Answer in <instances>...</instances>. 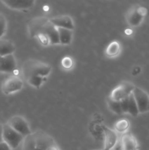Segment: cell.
Returning a JSON list of instances; mask_svg holds the SVG:
<instances>
[{"label": "cell", "instance_id": "obj_15", "mask_svg": "<svg viewBox=\"0 0 149 150\" xmlns=\"http://www.w3.org/2000/svg\"><path fill=\"white\" fill-rule=\"evenodd\" d=\"M121 150H138L139 146L136 138L130 133H126L121 136Z\"/></svg>", "mask_w": 149, "mask_h": 150}, {"label": "cell", "instance_id": "obj_1", "mask_svg": "<svg viewBox=\"0 0 149 150\" xmlns=\"http://www.w3.org/2000/svg\"><path fill=\"white\" fill-rule=\"evenodd\" d=\"M56 144L54 139L45 132L38 130L24 137L23 150H47L51 145Z\"/></svg>", "mask_w": 149, "mask_h": 150}, {"label": "cell", "instance_id": "obj_10", "mask_svg": "<svg viewBox=\"0 0 149 150\" xmlns=\"http://www.w3.org/2000/svg\"><path fill=\"white\" fill-rule=\"evenodd\" d=\"M1 2L9 8L16 10H29L35 4L33 0H4Z\"/></svg>", "mask_w": 149, "mask_h": 150}, {"label": "cell", "instance_id": "obj_4", "mask_svg": "<svg viewBox=\"0 0 149 150\" xmlns=\"http://www.w3.org/2000/svg\"><path fill=\"white\" fill-rule=\"evenodd\" d=\"M134 86L129 81L121 82L116 87L114 88L110 95V99L115 102H121L128 98L133 92Z\"/></svg>", "mask_w": 149, "mask_h": 150}, {"label": "cell", "instance_id": "obj_14", "mask_svg": "<svg viewBox=\"0 0 149 150\" xmlns=\"http://www.w3.org/2000/svg\"><path fill=\"white\" fill-rule=\"evenodd\" d=\"M49 20L45 17H37L32 19L28 24L29 32L32 37H36L37 35L42 32L45 23Z\"/></svg>", "mask_w": 149, "mask_h": 150}, {"label": "cell", "instance_id": "obj_26", "mask_svg": "<svg viewBox=\"0 0 149 150\" xmlns=\"http://www.w3.org/2000/svg\"><path fill=\"white\" fill-rule=\"evenodd\" d=\"M0 150H12L11 148L8 146L7 144L4 142H1L0 143Z\"/></svg>", "mask_w": 149, "mask_h": 150}, {"label": "cell", "instance_id": "obj_17", "mask_svg": "<svg viewBox=\"0 0 149 150\" xmlns=\"http://www.w3.org/2000/svg\"><path fill=\"white\" fill-rule=\"evenodd\" d=\"M15 51V45L10 40L0 39V57L12 55Z\"/></svg>", "mask_w": 149, "mask_h": 150}, {"label": "cell", "instance_id": "obj_8", "mask_svg": "<svg viewBox=\"0 0 149 150\" xmlns=\"http://www.w3.org/2000/svg\"><path fill=\"white\" fill-rule=\"evenodd\" d=\"M23 86V82L20 78L12 76L3 83L1 89L5 95H10L21 90Z\"/></svg>", "mask_w": 149, "mask_h": 150}, {"label": "cell", "instance_id": "obj_24", "mask_svg": "<svg viewBox=\"0 0 149 150\" xmlns=\"http://www.w3.org/2000/svg\"><path fill=\"white\" fill-rule=\"evenodd\" d=\"M61 65L64 69H67V70L71 69L73 66V61L72 58L69 57H64L61 60Z\"/></svg>", "mask_w": 149, "mask_h": 150}, {"label": "cell", "instance_id": "obj_6", "mask_svg": "<svg viewBox=\"0 0 149 150\" xmlns=\"http://www.w3.org/2000/svg\"><path fill=\"white\" fill-rule=\"evenodd\" d=\"M147 13V9L142 6L132 7L127 12L126 20L130 26H137L142 23Z\"/></svg>", "mask_w": 149, "mask_h": 150}, {"label": "cell", "instance_id": "obj_13", "mask_svg": "<svg viewBox=\"0 0 149 150\" xmlns=\"http://www.w3.org/2000/svg\"><path fill=\"white\" fill-rule=\"evenodd\" d=\"M102 130L105 136V144H104L105 147L103 150H112L118 141L116 132L105 125H102Z\"/></svg>", "mask_w": 149, "mask_h": 150}, {"label": "cell", "instance_id": "obj_12", "mask_svg": "<svg viewBox=\"0 0 149 150\" xmlns=\"http://www.w3.org/2000/svg\"><path fill=\"white\" fill-rule=\"evenodd\" d=\"M41 32L44 33L48 37L51 45H56V44L60 43L58 29L50 21V19L45 23Z\"/></svg>", "mask_w": 149, "mask_h": 150}, {"label": "cell", "instance_id": "obj_9", "mask_svg": "<svg viewBox=\"0 0 149 150\" xmlns=\"http://www.w3.org/2000/svg\"><path fill=\"white\" fill-rule=\"evenodd\" d=\"M121 105L123 114H129L130 115L134 117L140 114L132 93L128 98L121 101Z\"/></svg>", "mask_w": 149, "mask_h": 150}, {"label": "cell", "instance_id": "obj_3", "mask_svg": "<svg viewBox=\"0 0 149 150\" xmlns=\"http://www.w3.org/2000/svg\"><path fill=\"white\" fill-rule=\"evenodd\" d=\"M23 137L18 132L13 130L7 123L2 125V139L3 142L8 144L11 149H16L21 142H23Z\"/></svg>", "mask_w": 149, "mask_h": 150}, {"label": "cell", "instance_id": "obj_16", "mask_svg": "<svg viewBox=\"0 0 149 150\" xmlns=\"http://www.w3.org/2000/svg\"><path fill=\"white\" fill-rule=\"evenodd\" d=\"M16 60L13 54L8 55L1 58L0 64V72L5 73H11L16 69Z\"/></svg>", "mask_w": 149, "mask_h": 150}, {"label": "cell", "instance_id": "obj_18", "mask_svg": "<svg viewBox=\"0 0 149 150\" xmlns=\"http://www.w3.org/2000/svg\"><path fill=\"white\" fill-rule=\"evenodd\" d=\"M58 33L59 42L62 45H69L72 40V30L63 28H57Z\"/></svg>", "mask_w": 149, "mask_h": 150}, {"label": "cell", "instance_id": "obj_2", "mask_svg": "<svg viewBox=\"0 0 149 150\" xmlns=\"http://www.w3.org/2000/svg\"><path fill=\"white\" fill-rule=\"evenodd\" d=\"M51 66L47 63L38 60L29 59L25 62L22 66V74L26 80L35 76L47 78L51 73Z\"/></svg>", "mask_w": 149, "mask_h": 150}, {"label": "cell", "instance_id": "obj_19", "mask_svg": "<svg viewBox=\"0 0 149 150\" xmlns=\"http://www.w3.org/2000/svg\"><path fill=\"white\" fill-rule=\"evenodd\" d=\"M120 51H121V45L119 42L118 41H112L108 45L105 53L108 57H114L119 54Z\"/></svg>", "mask_w": 149, "mask_h": 150}, {"label": "cell", "instance_id": "obj_7", "mask_svg": "<svg viewBox=\"0 0 149 150\" xmlns=\"http://www.w3.org/2000/svg\"><path fill=\"white\" fill-rule=\"evenodd\" d=\"M133 96L137 103L139 113H145L149 111V95L140 88L135 86L133 90Z\"/></svg>", "mask_w": 149, "mask_h": 150}, {"label": "cell", "instance_id": "obj_27", "mask_svg": "<svg viewBox=\"0 0 149 150\" xmlns=\"http://www.w3.org/2000/svg\"><path fill=\"white\" fill-rule=\"evenodd\" d=\"M47 150H60L59 147H58V146L57 145V144H54L51 145V146H50L47 149Z\"/></svg>", "mask_w": 149, "mask_h": 150}, {"label": "cell", "instance_id": "obj_25", "mask_svg": "<svg viewBox=\"0 0 149 150\" xmlns=\"http://www.w3.org/2000/svg\"><path fill=\"white\" fill-rule=\"evenodd\" d=\"M36 37L38 38L39 41L42 44V45H48L50 44L49 40H48V37H47L45 34L42 33V32H40V33L37 34Z\"/></svg>", "mask_w": 149, "mask_h": 150}, {"label": "cell", "instance_id": "obj_23", "mask_svg": "<svg viewBox=\"0 0 149 150\" xmlns=\"http://www.w3.org/2000/svg\"><path fill=\"white\" fill-rule=\"evenodd\" d=\"M7 29V21L5 17L0 13V38L4 35Z\"/></svg>", "mask_w": 149, "mask_h": 150}, {"label": "cell", "instance_id": "obj_22", "mask_svg": "<svg viewBox=\"0 0 149 150\" xmlns=\"http://www.w3.org/2000/svg\"><path fill=\"white\" fill-rule=\"evenodd\" d=\"M108 105L110 110L116 114H122V109H121V102H115L111 100L110 99L108 100Z\"/></svg>", "mask_w": 149, "mask_h": 150}, {"label": "cell", "instance_id": "obj_11", "mask_svg": "<svg viewBox=\"0 0 149 150\" xmlns=\"http://www.w3.org/2000/svg\"><path fill=\"white\" fill-rule=\"evenodd\" d=\"M50 21L56 28H63V29L73 30L74 29V23L72 18L70 16L66 15L55 16L50 18Z\"/></svg>", "mask_w": 149, "mask_h": 150}, {"label": "cell", "instance_id": "obj_28", "mask_svg": "<svg viewBox=\"0 0 149 150\" xmlns=\"http://www.w3.org/2000/svg\"><path fill=\"white\" fill-rule=\"evenodd\" d=\"M1 58H2V57H0V64H1Z\"/></svg>", "mask_w": 149, "mask_h": 150}, {"label": "cell", "instance_id": "obj_20", "mask_svg": "<svg viewBox=\"0 0 149 150\" xmlns=\"http://www.w3.org/2000/svg\"><path fill=\"white\" fill-rule=\"evenodd\" d=\"M129 127V122L127 120H121L117 122L114 126V130L121 133H126Z\"/></svg>", "mask_w": 149, "mask_h": 150}, {"label": "cell", "instance_id": "obj_5", "mask_svg": "<svg viewBox=\"0 0 149 150\" xmlns=\"http://www.w3.org/2000/svg\"><path fill=\"white\" fill-rule=\"evenodd\" d=\"M7 124L23 137H26L32 133L28 122L22 116H13L9 120Z\"/></svg>", "mask_w": 149, "mask_h": 150}, {"label": "cell", "instance_id": "obj_21", "mask_svg": "<svg viewBox=\"0 0 149 150\" xmlns=\"http://www.w3.org/2000/svg\"><path fill=\"white\" fill-rule=\"evenodd\" d=\"M45 80H46V78H43L42 76H35L29 78L26 81L33 87L39 88L42 86V84L44 83Z\"/></svg>", "mask_w": 149, "mask_h": 150}]
</instances>
